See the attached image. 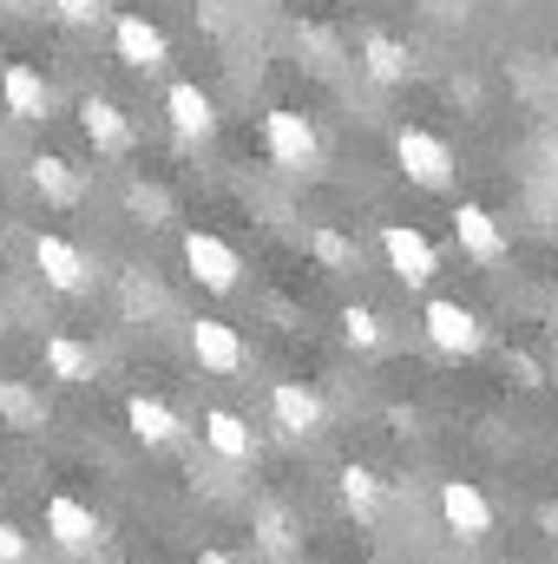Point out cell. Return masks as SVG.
<instances>
[{
  "label": "cell",
  "instance_id": "6da1fadb",
  "mask_svg": "<svg viewBox=\"0 0 558 564\" xmlns=\"http://www.w3.org/2000/svg\"><path fill=\"white\" fill-rule=\"evenodd\" d=\"M395 164L420 191H447L453 184V151H447V139H433L427 126H401L395 132Z\"/></svg>",
  "mask_w": 558,
  "mask_h": 564
},
{
  "label": "cell",
  "instance_id": "7a4b0ae2",
  "mask_svg": "<svg viewBox=\"0 0 558 564\" xmlns=\"http://www.w3.org/2000/svg\"><path fill=\"white\" fill-rule=\"evenodd\" d=\"M184 270L197 289H211V295H230L237 276H244V257L224 243V237H211V230H184Z\"/></svg>",
  "mask_w": 558,
  "mask_h": 564
},
{
  "label": "cell",
  "instance_id": "3957f363",
  "mask_svg": "<svg viewBox=\"0 0 558 564\" xmlns=\"http://www.w3.org/2000/svg\"><path fill=\"white\" fill-rule=\"evenodd\" d=\"M33 270H40L46 289H60V295H86V289H93V263H86V250L66 243V237H53V230L33 237Z\"/></svg>",
  "mask_w": 558,
  "mask_h": 564
},
{
  "label": "cell",
  "instance_id": "277c9868",
  "mask_svg": "<svg viewBox=\"0 0 558 564\" xmlns=\"http://www.w3.org/2000/svg\"><path fill=\"white\" fill-rule=\"evenodd\" d=\"M264 144H270V158H277L282 171H315V158H322V139H315V126L302 119V112H264Z\"/></svg>",
  "mask_w": 558,
  "mask_h": 564
},
{
  "label": "cell",
  "instance_id": "5b68a950",
  "mask_svg": "<svg viewBox=\"0 0 558 564\" xmlns=\"http://www.w3.org/2000/svg\"><path fill=\"white\" fill-rule=\"evenodd\" d=\"M420 322H427V341H433L440 355H453V361H460V355H480V341H486L480 315H473L466 302H447V295H440V302H427V315H420Z\"/></svg>",
  "mask_w": 558,
  "mask_h": 564
},
{
  "label": "cell",
  "instance_id": "8992f818",
  "mask_svg": "<svg viewBox=\"0 0 558 564\" xmlns=\"http://www.w3.org/2000/svg\"><path fill=\"white\" fill-rule=\"evenodd\" d=\"M164 119H171V139L178 144H204L217 132V106H211V93H204L197 79L164 86Z\"/></svg>",
  "mask_w": 558,
  "mask_h": 564
},
{
  "label": "cell",
  "instance_id": "52a82bcc",
  "mask_svg": "<svg viewBox=\"0 0 558 564\" xmlns=\"http://www.w3.org/2000/svg\"><path fill=\"white\" fill-rule=\"evenodd\" d=\"M46 532H53V545H66V552H99V545H106L99 512H93L86 499H73V492H53V499H46Z\"/></svg>",
  "mask_w": 558,
  "mask_h": 564
},
{
  "label": "cell",
  "instance_id": "ba28073f",
  "mask_svg": "<svg viewBox=\"0 0 558 564\" xmlns=\"http://www.w3.org/2000/svg\"><path fill=\"white\" fill-rule=\"evenodd\" d=\"M112 53H119V66H132V73H164L171 40H164L144 13H119V20H112Z\"/></svg>",
  "mask_w": 558,
  "mask_h": 564
},
{
  "label": "cell",
  "instance_id": "9c48e42d",
  "mask_svg": "<svg viewBox=\"0 0 558 564\" xmlns=\"http://www.w3.org/2000/svg\"><path fill=\"white\" fill-rule=\"evenodd\" d=\"M191 355H197V368H204V375H244V361H250L244 335H237L230 322H211V315H197V322H191Z\"/></svg>",
  "mask_w": 558,
  "mask_h": 564
},
{
  "label": "cell",
  "instance_id": "30bf717a",
  "mask_svg": "<svg viewBox=\"0 0 558 564\" xmlns=\"http://www.w3.org/2000/svg\"><path fill=\"white\" fill-rule=\"evenodd\" d=\"M382 250H388V270L408 282V289H427V282H433V270H440L433 243L420 237L415 224H382Z\"/></svg>",
  "mask_w": 558,
  "mask_h": 564
},
{
  "label": "cell",
  "instance_id": "8fae6325",
  "mask_svg": "<svg viewBox=\"0 0 558 564\" xmlns=\"http://www.w3.org/2000/svg\"><path fill=\"white\" fill-rule=\"evenodd\" d=\"M440 519L460 532V545H473V539L493 532V506H486V492H480L473 479H447V486H440Z\"/></svg>",
  "mask_w": 558,
  "mask_h": 564
},
{
  "label": "cell",
  "instance_id": "7c38bea8",
  "mask_svg": "<svg viewBox=\"0 0 558 564\" xmlns=\"http://www.w3.org/2000/svg\"><path fill=\"white\" fill-rule=\"evenodd\" d=\"M79 132L93 139V151H106V158L132 151V119H126L106 93H86V99H79Z\"/></svg>",
  "mask_w": 558,
  "mask_h": 564
},
{
  "label": "cell",
  "instance_id": "4fadbf2b",
  "mask_svg": "<svg viewBox=\"0 0 558 564\" xmlns=\"http://www.w3.org/2000/svg\"><path fill=\"white\" fill-rule=\"evenodd\" d=\"M0 106H7L13 119H46V112H53V86H46L26 59H13V66L0 73Z\"/></svg>",
  "mask_w": 558,
  "mask_h": 564
},
{
  "label": "cell",
  "instance_id": "5bb4252c",
  "mask_svg": "<svg viewBox=\"0 0 558 564\" xmlns=\"http://www.w3.org/2000/svg\"><path fill=\"white\" fill-rule=\"evenodd\" d=\"M270 414H277L282 433L309 440V433H322V394L302 388V381H277V388H270Z\"/></svg>",
  "mask_w": 558,
  "mask_h": 564
},
{
  "label": "cell",
  "instance_id": "9a60e30c",
  "mask_svg": "<svg viewBox=\"0 0 558 564\" xmlns=\"http://www.w3.org/2000/svg\"><path fill=\"white\" fill-rule=\"evenodd\" d=\"M26 177H33V191H40L53 210H73V204L86 197V177H79L66 158H53V151H40V158L26 164Z\"/></svg>",
  "mask_w": 558,
  "mask_h": 564
},
{
  "label": "cell",
  "instance_id": "2e32d148",
  "mask_svg": "<svg viewBox=\"0 0 558 564\" xmlns=\"http://www.w3.org/2000/svg\"><path fill=\"white\" fill-rule=\"evenodd\" d=\"M453 237H460V250H466L473 263H500V257H506V237H500L493 210H480V204H460V210H453Z\"/></svg>",
  "mask_w": 558,
  "mask_h": 564
},
{
  "label": "cell",
  "instance_id": "e0dca14e",
  "mask_svg": "<svg viewBox=\"0 0 558 564\" xmlns=\"http://www.w3.org/2000/svg\"><path fill=\"white\" fill-rule=\"evenodd\" d=\"M204 440H211V453L230 459V466H250V459H257V433H250L244 414H230V408H211V414H204Z\"/></svg>",
  "mask_w": 558,
  "mask_h": 564
},
{
  "label": "cell",
  "instance_id": "ac0fdd59",
  "mask_svg": "<svg viewBox=\"0 0 558 564\" xmlns=\"http://www.w3.org/2000/svg\"><path fill=\"white\" fill-rule=\"evenodd\" d=\"M362 73H368L375 86H408L415 59H408V46H401L395 33H368V40H362Z\"/></svg>",
  "mask_w": 558,
  "mask_h": 564
},
{
  "label": "cell",
  "instance_id": "d6986e66",
  "mask_svg": "<svg viewBox=\"0 0 558 564\" xmlns=\"http://www.w3.org/2000/svg\"><path fill=\"white\" fill-rule=\"evenodd\" d=\"M126 421H132V433H139L144 446H171V440L184 433L178 408H164L158 394H132V401H126Z\"/></svg>",
  "mask_w": 558,
  "mask_h": 564
},
{
  "label": "cell",
  "instance_id": "ffe728a7",
  "mask_svg": "<svg viewBox=\"0 0 558 564\" xmlns=\"http://www.w3.org/2000/svg\"><path fill=\"white\" fill-rule=\"evenodd\" d=\"M46 375L66 381V388H79V381L99 375V355L86 341H73V335H46Z\"/></svg>",
  "mask_w": 558,
  "mask_h": 564
},
{
  "label": "cell",
  "instance_id": "44dd1931",
  "mask_svg": "<svg viewBox=\"0 0 558 564\" xmlns=\"http://www.w3.org/2000/svg\"><path fill=\"white\" fill-rule=\"evenodd\" d=\"M0 426H13V433H40L46 426V401L26 381H13V375H0Z\"/></svg>",
  "mask_w": 558,
  "mask_h": 564
},
{
  "label": "cell",
  "instance_id": "7402d4cb",
  "mask_svg": "<svg viewBox=\"0 0 558 564\" xmlns=\"http://www.w3.org/2000/svg\"><path fill=\"white\" fill-rule=\"evenodd\" d=\"M335 492H342V506H348L355 519H375V512H382V479H375L368 466H355V459L335 473Z\"/></svg>",
  "mask_w": 558,
  "mask_h": 564
},
{
  "label": "cell",
  "instance_id": "603a6c76",
  "mask_svg": "<svg viewBox=\"0 0 558 564\" xmlns=\"http://www.w3.org/2000/svg\"><path fill=\"white\" fill-rule=\"evenodd\" d=\"M250 532H257L264 552H289V545H296V519H289L282 506H257V512H250Z\"/></svg>",
  "mask_w": 558,
  "mask_h": 564
},
{
  "label": "cell",
  "instance_id": "cb8c5ba5",
  "mask_svg": "<svg viewBox=\"0 0 558 564\" xmlns=\"http://www.w3.org/2000/svg\"><path fill=\"white\" fill-rule=\"evenodd\" d=\"M382 335H388V328H382L375 308H362V302L342 308V341H348V348H382Z\"/></svg>",
  "mask_w": 558,
  "mask_h": 564
},
{
  "label": "cell",
  "instance_id": "d4e9b609",
  "mask_svg": "<svg viewBox=\"0 0 558 564\" xmlns=\"http://www.w3.org/2000/svg\"><path fill=\"white\" fill-rule=\"evenodd\" d=\"M309 243H315V263H322V270H355V243H348L342 230H315Z\"/></svg>",
  "mask_w": 558,
  "mask_h": 564
},
{
  "label": "cell",
  "instance_id": "484cf974",
  "mask_svg": "<svg viewBox=\"0 0 558 564\" xmlns=\"http://www.w3.org/2000/svg\"><path fill=\"white\" fill-rule=\"evenodd\" d=\"M506 375H513L519 388H539V381H546V368H539L526 348H506Z\"/></svg>",
  "mask_w": 558,
  "mask_h": 564
},
{
  "label": "cell",
  "instance_id": "4316f807",
  "mask_svg": "<svg viewBox=\"0 0 558 564\" xmlns=\"http://www.w3.org/2000/svg\"><path fill=\"white\" fill-rule=\"evenodd\" d=\"M53 13H60L66 26H93V20L106 13V0H53Z\"/></svg>",
  "mask_w": 558,
  "mask_h": 564
},
{
  "label": "cell",
  "instance_id": "83f0119b",
  "mask_svg": "<svg viewBox=\"0 0 558 564\" xmlns=\"http://www.w3.org/2000/svg\"><path fill=\"white\" fill-rule=\"evenodd\" d=\"M0 564H26V532L0 519Z\"/></svg>",
  "mask_w": 558,
  "mask_h": 564
},
{
  "label": "cell",
  "instance_id": "f1b7e54d",
  "mask_svg": "<svg viewBox=\"0 0 558 564\" xmlns=\"http://www.w3.org/2000/svg\"><path fill=\"white\" fill-rule=\"evenodd\" d=\"M191 564H244V558H237V552H217V545H204Z\"/></svg>",
  "mask_w": 558,
  "mask_h": 564
},
{
  "label": "cell",
  "instance_id": "f546056e",
  "mask_svg": "<svg viewBox=\"0 0 558 564\" xmlns=\"http://www.w3.org/2000/svg\"><path fill=\"white\" fill-rule=\"evenodd\" d=\"M500 564H519V558H500Z\"/></svg>",
  "mask_w": 558,
  "mask_h": 564
}]
</instances>
